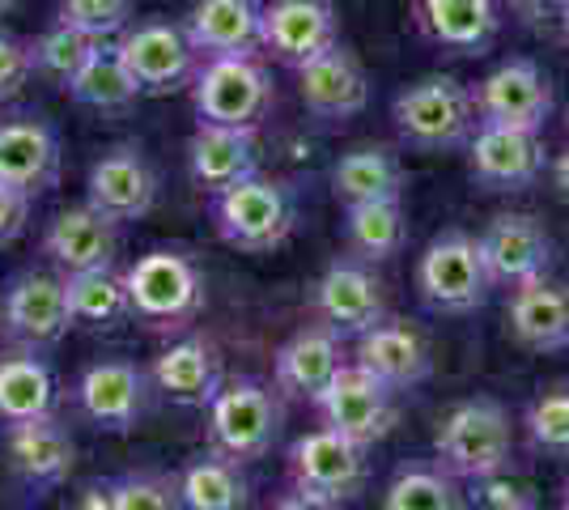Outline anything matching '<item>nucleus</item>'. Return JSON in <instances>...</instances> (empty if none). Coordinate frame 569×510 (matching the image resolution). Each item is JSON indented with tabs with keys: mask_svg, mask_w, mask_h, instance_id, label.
I'll return each mask as SVG.
<instances>
[{
	"mask_svg": "<svg viewBox=\"0 0 569 510\" xmlns=\"http://www.w3.org/2000/svg\"><path fill=\"white\" fill-rule=\"evenodd\" d=\"M30 226V196L0 183V247L18 243Z\"/></svg>",
	"mask_w": 569,
	"mask_h": 510,
	"instance_id": "nucleus-42",
	"label": "nucleus"
},
{
	"mask_svg": "<svg viewBox=\"0 0 569 510\" xmlns=\"http://www.w3.org/2000/svg\"><path fill=\"white\" fill-rule=\"evenodd\" d=\"M34 77V51L26 39L0 30V102H13Z\"/></svg>",
	"mask_w": 569,
	"mask_h": 510,
	"instance_id": "nucleus-41",
	"label": "nucleus"
},
{
	"mask_svg": "<svg viewBox=\"0 0 569 510\" xmlns=\"http://www.w3.org/2000/svg\"><path fill=\"white\" fill-rule=\"evenodd\" d=\"M391 120L403 146L421 149V153L468 149L472 132L480 128L472 90L455 77H421L403 86L391 102Z\"/></svg>",
	"mask_w": 569,
	"mask_h": 510,
	"instance_id": "nucleus-4",
	"label": "nucleus"
},
{
	"mask_svg": "<svg viewBox=\"0 0 569 510\" xmlns=\"http://www.w3.org/2000/svg\"><path fill=\"white\" fill-rule=\"evenodd\" d=\"M379 510H463L459 477L438 460H408L391 472Z\"/></svg>",
	"mask_w": 569,
	"mask_h": 510,
	"instance_id": "nucleus-36",
	"label": "nucleus"
},
{
	"mask_svg": "<svg viewBox=\"0 0 569 510\" xmlns=\"http://www.w3.org/2000/svg\"><path fill=\"white\" fill-rule=\"evenodd\" d=\"M64 94L81 107H94V111H128L141 98V90L128 73V64L119 60L116 39H102L90 51V60L77 69V77L64 86Z\"/></svg>",
	"mask_w": 569,
	"mask_h": 510,
	"instance_id": "nucleus-35",
	"label": "nucleus"
},
{
	"mask_svg": "<svg viewBox=\"0 0 569 510\" xmlns=\"http://www.w3.org/2000/svg\"><path fill=\"white\" fill-rule=\"evenodd\" d=\"M9 4H13V0H0V13H4V9H9Z\"/></svg>",
	"mask_w": 569,
	"mask_h": 510,
	"instance_id": "nucleus-50",
	"label": "nucleus"
},
{
	"mask_svg": "<svg viewBox=\"0 0 569 510\" xmlns=\"http://www.w3.org/2000/svg\"><path fill=\"white\" fill-rule=\"evenodd\" d=\"M566 137H569V107H566Z\"/></svg>",
	"mask_w": 569,
	"mask_h": 510,
	"instance_id": "nucleus-51",
	"label": "nucleus"
},
{
	"mask_svg": "<svg viewBox=\"0 0 569 510\" xmlns=\"http://www.w3.org/2000/svg\"><path fill=\"white\" fill-rule=\"evenodd\" d=\"M561 34H566V43H569V13H566V22H561Z\"/></svg>",
	"mask_w": 569,
	"mask_h": 510,
	"instance_id": "nucleus-48",
	"label": "nucleus"
},
{
	"mask_svg": "<svg viewBox=\"0 0 569 510\" xmlns=\"http://www.w3.org/2000/svg\"><path fill=\"white\" fill-rule=\"evenodd\" d=\"M158 170L144 158L141 146H116L107 149L90 167L86 179V204L107 213L111 221H141L158 204Z\"/></svg>",
	"mask_w": 569,
	"mask_h": 510,
	"instance_id": "nucleus-18",
	"label": "nucleus"
},
{
	"mask_svg": "<svg viewBox=\"0 0 569 510\" xmlns=\"http://www.w3.org/2000/svg\"><path fill=\"white\" fill-rule=\"evenodd\" d=\"M149 379L158 396H167L170 404H183V409H209L213 396L226 383V366H221V349L200 332L170 340L167 349L153 358L149 366Z\"/></svg>",
	"mask_w": 569,
	"mask_h": 510,
	"instance_id": "nucleus-19",
	"label": "nucleus"
},
{
	"mask_svg": "<svg viewBox=\"0 0 569 510\" xmlns=\"http://www.w3.org/2000/svg\"><path fill=\"white\" fill-rule=\"evenodd\" d=\"M527 26H557L566 22L569 0H506Z\"/></svg>",
	"mask_w": 569,
	"mask_h": 510,
	"instance_id": "nucleus-44",
	"label": "nucleus"
},
{
	"mask_svg": "<svg viewBox=\"0 0 569 510\" xmlns=\"http://www.w3.org/2000/svg\"><path fill=\"white\" fill-rule=\"evenodd\" d=\"M277 102L272 73L260 64V56H226L204 60L191 77V107L196 123H221V128H256L268 120Z\"/></svg>",
	"mask_w": 569,
	"mask_h": 510,
	"instance_id": "nucleus-6",
	"label": "nucleus"
},
{
	"mask_svg": "<svg viewBox=\"0 0 569 510\" xmlns=\"http://www.w3.org/2000/svg\"><path fill=\"white\" fill-rule=\"evenodd\" d=\"M64 298H69L72 328L86 332H116L119 323L132 319L123 268H90V272H69L64 277Z\"/></svg>",
	"mask_w": 569,
	"mask_h": 510,
	"instance_id": "nucleus-31",
	"label": "nucleus"
},
{
	"mask_svg": "<svg viewBox=\"0 0 569 510\" xmlns=\"http://www.w3.org/2000/svg\"><path fill=\"white\" fill-rule=\"evenodd\" d=\"M179 498L183 510H251V481L242 463L209 447L204 456H191L183 463Z\"/></svg>",
	"mask_w": 569,
	"mask_h": 510,
	"instance_id": "nucleus-32",
	"label": "nucleus"
},
{
	"mask_svg": "<svg viewBox=\"0 0 569 510\" xmlns=\"http://www.w3.org/2000/svg\"><path fill=\"white\" fill-rule=\"evenodd\" d=\"M353 362L361 370H370L375 379H382L391 391L421 388L433 370V353H429V340L408 328L403 319H382L370 332H361L353 340Z\"/></svg>",
	"mask_w": 569,
	"mask_h": 510,
	"instance_id": "nucleus-24",
	"label": "nucleus"
},
{
	"mask_svg": "<svg viewBox=\"0 0 569 510\" xmlns=\"http://www.w3.org/2000/svg\"><path fill=\"white\" fill-rule=\"evenodd\" d=\"M366 456H370V447L336 434L332 426H319V430H310V434L289 442L284 468H289V481L293 486L319 489L328 498L349 502V498L361 493L366 477H370V460Z\"/></svg>",
	"mask_w": 569,
	"mask_h": 510,
	"instance_id": "nucleus-13",
	"label": "nucleus"
},
{
	"mask_svg": "<svg viewBox=\"0 0 569 510\" xmlns=\"http://www.w3.org/2000/svg\"><path fill=\"white\" fill-rule=\"evenodd\" d=\"M43 256L60 277L119 264V221L90 204L60 209L43 230Z\"/></svg>",
	"mask_w": 569,
	"mask_h": 510,
	"instance_id": "nucleus-21",
	"label": "nucleus"
},
{
	"mask_svg": "<svg viewBox=\"0 0 569 510\" xmlns=\"http://www.w3.org/2000/svg\"><path fill=\"white\" fill-rule=\"evenodd\" d=\"M501 510H540V507H536V498H531V502H519V507H501Z\"/></svg>",
	"mask_w": 569,
	"mask_h": 510,
	"instance_id": "nucleus-47",
	"label": "nucleus"
},
{
	"mask_svg": "<svg viewBox=\"0 0 569 510\" xmlns=\"http://www.w3.org/2000/svg\"><path fill=\"white\" fill-rule=\"evenodd\" d=\"M116 48L132 81H137V90L149 98H167L191 86L196 60H200V51L191 48L188 30L179 22H167V18L128 22L116 34Z\"/></svg>",
	"mask_w": 569,
	"mask_h": 510,
	"instance_id": "nucleus-10",
	"label": "nucleus"
},
{
	"mask_svg": "<svg viewBox=\"0 0 569 510\" xmlns=\"http://www.w3.org/2000/svg\"><path fill=\"white\" fill-rule=\"evenodd\" d=\"M493 290L498 286L485 268L480 243L463 230L438 234L417 260V293L438 316H472L489 302Z\"/></svg>",
	"mask_w": 569,
	"mask_h": 510,
	"instance_id": "nucleus-7",
	"label": "nucleus"
},
{
	"mask_svg": "<svg viewBox=\"0 0 569 510\" xmlns=\"http://www.w3.org/2000/svg\"><path fill=\"white\" fill-rule=\"evenodd\" d=\"M72 316L64 298V277L48 268L13 272L0 290V340L13 349L48 353L69 337Z\"/></svg>",
	"mask_w": 569,
	"mask_h": 510,
	"instance_id": "nucleus-8",
	"label": "nucleus"
},
{
	"mask_svg": "<svg viewBox=\"0 0 569 510\" xmlns=\"http://www.w3.org/2000/svg\"><path fill=\"white\" fill-rule=\"evenodd\" d=\"M153 379L149 370L128 358H102L81 370L72 404L102 434H132L153 409Z\"/></svg>",
	"mask_w": 569,
	"mask_h": 510,
	"instance_id": "nucleus-9",
	"label": "nucleus"
},
{
	"mask_svg": "<svg viewBox=\"0 0 569 510\" xmlns=\"http://www.w3.org/2000/svg\"><path fill=\"white\" fill-rule=\"evenodd\" d=\"M98 43H102V39L86 34V30H77V26H69V22L48 26V30L30 43V51H34V73L48 77V81H56V86L64 90L72 77H77V69L90 60V51H94Z\"/></svg>",
	"mask_w": 569,
	"mask_h": 510,
	"instance_id": "nucleus-37",
	"label": "nucleus"
},
{
	"mask_svg": "<svg viewBox=\"0 0 569 510\" xmlns=\"http://www.w3.org/2000/svg\"><path fill=\"white\" fill-rule=\"evenodd\" d=\"M476 243H480L485 268L498 290H515L536 277H548L552 260H557L552 234L545 230V221L531 213H498Z\"/></svg>",
	"mask_w": 569,
	"mask_h": 510,
	"instance_id": "nucleus-15",
	"label": "nucleus"
},
{
	"mask_svg": "<svg viewBox=\"0 0 569 510\" xmlns=\"http://www.w3.org/2000/svg\"><path fill=\"white\" fill-rule=\"evenodd\" d=\"M72 510H111V486H90Z\"/></svg>",
	"mask_w": 569,
	"mask_h": 510,
	"instance_id": "nucleus-45",
	"label": "nucleus"
},
{
	"mask_svg": "<svg viewBox=\"0 0 569 510\" xmlns=\"http://www.w3.org/2000/svg\"><path fill=\"white\" fill-rule=\"evenodd\" d=\"M123 286L132 302V319L153 332H188L209 302L204 272L188 251L153 247L123 268Z\"/></svg>",
	"mask_w": 569,
	"mask_h": 510,
	"instance_id": "nucleus-2",
	"label": "nucleus"
},
{
	"mask_svg": "<svg viewBox=\"0 0 569 510\" xmlns=\"http://www.w3.org/2000/svg\"><path fill=\"white\" fill-rule=\"evenodd\" d=\"M209 218L217 239L247 256H272L289 243L298 226V196L284 179L251 174L226 192L209 196Z\"/></svg>",
	"mask_w": 569,
	"mask_h": 510,
	"instance_id": "nucleus-3",
	"label": "nucleus"
},
{
	"mask_svg": "<svg viewBox=\"0 0 569 510\" xmlns=\"http://www.w3.org/2000/svg\"><path fill=\"white\" fill-rule=\"evenodd\" d=\"M345 247L361 264H387L408 243V218L400 200H366L345 204Z\"/></svg>",
	"mask_w": 569,
	"mask_h": 510,
	"instance_id": "nucleus-34",
	"label": "nucleus"
},
{
	"mask_svg": "<svg viewBox=\"0 0 569 510\" xmlns=\"http://www.w3.org/2000/svg\"><path fill=\"white\" fill-rule=\"evenodd\" d=\"M349 362L345 358V340L310 323V328H298L293 337L284 340L272 358V383L284 400H302V404H315L323 388L336 379V370Z\"/></svg>",
	"mask_w": 569,
	"mask_h": 510,
	"instance_id": "nucleus-23",
	"label": "nucleus"
},
{
	"mask_svg": "<svg viewBox=\"0 0 569 510\" xmlns=\"http://www.w3.org/2000/svg\"><path fill=\"white\" fill-rule=\"evenodd\" d=\"M107 486H111V510H183L179 477L170 472L141 468V472H123Z\"/></svg>",
	"mask_w": 569,
	"mask_h": 510,
	"instance_id": "nucleus-39",
	"label": "nucleus"
},
{
	"mask_svg": "<svg viewBox=\"0 0 569 510\" xmlns=\"http://www.w3.org/2000/svg\"><path fill=\"white\" fill-rule=\"evenodd\" d=\"M4 451H9L13 472H18L34 493L64 486L72 463H77V442H72L69 426L60 421V413L43 417V421L4 426Z\"/></svg>",
	"mask_w": 569,
	"mask_h": 510,
	"instance_id": "nucleus-28",
	"label": "nucleus"
},
{
	"mask_svg": "<svg viewBox=\"0 0 569 510\" xmlns=\"http://www.w3.org/2000/svg\"><path fill=\"white\" fill-rule=\"evenodd\" d=\"M60 413V383L43 353L4 349L0 353V426H22Z\"/></svg>",
	"mask_w": 569,
	"mask_h": 510,
	"instance_id": "nucleus-30",
	"label": "nucleus"
},
{
	"mask_svg": "<svg viewBox=\"0 0 569 510\" xmlns=\"http://www.w3.org/2000/svg\"><path fill=\"white\" fill-rule=\"evenodd\" d=\"M340 43L332 0H272L263 4V51L289 69H302L319 51Z\"/></svg>",
	"mask_w": 569,
	"mask_h": 510,
	"instance_id": "nucleus-20",
	"label": "nucleus"
},
{
	"mask_svg": "<svg viewBox=\"0 0 569 510\" xmlns=\"http://www.w3.org/2000/svg\"><path fill=\"white\" fill-rule=\"evenodd\" d=\"M272 510H345L340 498H328V493H319V489H307V486H289L277 493V502Z\"/></svg>",
	"mask_w": 569,
	"mask_h": 510,
	"instance_id": "nucleus-43",
	"label": "nucleus"
},
{
	"mask_svg": "<svg viewBox=\"0 0 569 510\" xmlns=\"http://www.w3.org/2000/svg\"><path fill=\"white\" fill-rule=\"evenodd\" d=\"M315 323L336 332L340 340H357L375 323L387 319V293L375 277V264H361L353 256H340L323 268V277L310 286Z\"/></svg>",
	"mask_w": 569,
	"mask_h": 510,
	"instance_id": "nucleus-11",
	"label": "nucleus"
},
{
	"mask_svg": "<svg viewBox=\"0 0 569 510\" xmlns=\"http://www.w3.org/2000/svg\"><path fill=\"white\" fill-rule=\"evenodd\" d=\"M545 141L540 132L506 128V123H480L468 141V170L489 192H527L545 174Z\"/></svg>",
	"mask_w": 569,
	"mask_h": 510,
	"instance_id": "nucleus-16",
	"label": "nucleus"
},
{
	"mask_svg": "<svg viewBox=\"0 0 569 510\" xmlns=\"http://www.w3.org/2000/svg\"><path fill=\"white\" fill-rule=\"evenodd\" d=\"M522 430L531 438V447L545 451L548 460L569 463V383L540 391L522 413Z\"/></svg>",
	"mask_w": 569,
	"mask_h": 510,
	"instance_id": "nucleus-38",
	"label": "nucleus"
},
{
	"mask_svg": "<svg viewBox=\"0 0 569 510\" xmlns=\"http://www.w3.org/2000/svg\"><path fill=\"white\" fill-rule=\"evenodd\" d=\"M552 183H557V192L569 200V146L552 158Z\"/></svg>",
	"mask_w": 569,
	"mask_h": 510,
	"instance_id": "nucleus-46",
	"label": "nucleus"
},
{
	"mask_svg": "<svg viewBox=\"0 0 569 510\" xmlns=\"http://www.w3.org/2000/svg\"><path fill=\"white\" fill-rule=\"evenodd\" d=\"M209 413V447L238 463L263 460L284 426V396L263 379H230L213 396Z\"/></svg>",
	"mask_w": 569,
	"mask_h": 510,
	"instance_id": "nucleus-5",
	"label": "nucleus"
},
{
	"mask_svg": "<svg viewBox=\"0 0 569 510\" xmlns=\"http://www.w3.org/2000/svg\"><path fill=\"white\" fill-rule=\"evenodd\" d=\"M315 409L323 417V426H332L336 434L353 438L361 447H375L396 430V391L382 379H375L370 370H361L357 362H345L336 370V379L323 388V396L315 400Z\"/></svg>",
	"mask_w": 569,
	"mask_h": 510,
	"instance_id": "nucleus-12",
	"label": "nucleus"
},
{
	"mask_svg": "<svg viewBox=\"0 0 569 510\" xmlns=\"http://www.w3.org/2000/svg\"><path fill=\"white\" fill-rule=\"evenodd\" d=\"M417 26L433 48L485 56L501 30V0H412Z\"/></svg>",
	"mask_w": 569,
	"mask_h": 510,
	"instance_id": "nucleus-29",
	"label": "nucleus"
},
{
	"mask_svg": "<svg viewBox=\"0 0 569 510\" xmlns=\"http://www.w3.org/2000/svg\"><path fill=\"white\" fill-rule=\"evenodd\" d=\"M191 48L200 60L260 56L263 51V0H196L188 13Z\"/></svg>",
	"mask_w": 569,
	"mask_h": 510,
	"instance_id": "nucleus-25",
	"label": "nucleus"
},
{
	"mask_svg": "<svg viewBox=\"0 0 569 510\" xmlns=\"http://www.w3.org/2000/svg\"><path fill=\"white\" fill-rule=\"evenodd\" d=\"M433 460L459 481H493L515 468V421L510 409L493 396L459 400L451 413L438 421Z\"/></svg>",
	"mask_w": 569,
	"mask_h": 510,
	"instance_id": "nucleus-1",
	"label": "nucleus"
},
{
	"mask_svg": "<svg viewBox=\"0 0 569 510\" xmlns=\"http://www.w3.org/2000/svg\"><path fill=\"white\" fill-rule=\"evenodd\" d=\"M188 170L200 192H226L242 179L260 174V146L256 128H221V123H196L188 141Z\"/></svg>",
	"mask_w": 569,
	"mask_h": 510,
	"instance_id": "nucleus-27",
	"label": "nucleus"
},
{
	"mask_svg": "<svg viewBox=\"0 0 569 510\" xmlns=\"http://www.w3.org/2000/svg\"><path fill=\"white\" fill-rule=\"evenodd\" d=\"M480 123H506V128H527L545 132L552 116V81L536 60H506L472 90Z\"/></svg>",
	"mask_w": 569,
	"mask_h": 510,
	"instance_id": "nucleus-17",
	"label": "nucleus"
},
{
	"mask_svg": "<svg viewBox=\"0 0 569 510\" xmlns=\"http://www.w3.org/2000/svg\"><path fill=\"white\" fill-rule=\"evenodd\" d=\"M561 502H566V510H569V481H566V493H561Z\"/></svg>",
	"mask_w": 569,
	"mask_h": 510,
	"instance_id": "nucleus-49",
	"label": "nucleus"
},
{
	"mask_svg": "<svg viewBox=\"0 0 569 510\" xmlns=\"http://www.w3.org/2000/svg\"><path fill=\"white\" fill-rule=\"evenodd\" d=\"M132 4L137 0H60V22L77 26L94 39H116L132 22Z\"/></svg>",
	"mask_w": 569,
	"mask_h": 510,
	"instance_id": "nucleus-40",
	"label": "nucleus"
},
{
	"mask_svg": "<svg viewBox=\"0 0 569 510\" xmlns=\"http://www.w3.org/2000/svg\"><path fill=\"white\" fill-rule=\"evenodd\" d=\"M506 328L531 353H561L569 349V286L552 272L510 290Z\"/></svg>",
	"mask_w": 569,
	"mask_h": 510,
	"instance_id": "nucleus-26",
	"label": "nucleus"
},
{
	"mask_svg": "<svg viewBox=\"0 0 569 510\" xmlns=\"http://www.w3.org/2000/svg\"><path fill=\"white\" fill-rule=\"evenodd\" d=\"M403 183H408V174H403L400 153L387 146H361L332 167V196L340 204L400 200Z\"/></svg>",
	"mask_w": 569,
	"mask_h": 510,
	"instance_id": "nucleus-33",
	"label": "nucleus"
},
{
	"mask_svg": "<svg viewBox=\"0 0 569 510\" xmlns=\"http://www.w3.org/2000/svg\"><path fill=\"white\" fill-rule=\"evenodd\" d=\"M298 94L315 120L340 123L370 107V77L357 64L353 51L332 43L298 69Z\"/></svg>",
	"mask_w": 569,
	"mask_h": 510,
	"instance_id": "nucleus-22",
	"label": "nucleus"
},
{
	"mask_svg": "<svg viewBox=\"0 0 569 510\" xmlns=\"http://www.w3.org/2000/svg\"><path fill=\"white\" fill-rule=\"evenodd\" d=\"M64 149L60 132L39 111H13L0 120V183L18 188L30 200L60 188Z\"/></svg>",
	"mask_w": 569,
	"mask_h": 510,
	"instance_id": "nucleus-14",
	"label": "nucleus"
}]
</instances>
